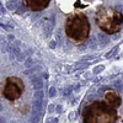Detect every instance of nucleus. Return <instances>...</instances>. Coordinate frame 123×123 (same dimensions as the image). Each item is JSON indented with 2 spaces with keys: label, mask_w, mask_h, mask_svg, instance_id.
I'll list each match as a JSON object with an SVG mask.
<instances>
[{
  "label": "nucleus",
  "mask_w": 123,
  "mask_h": 123,
  "mask_svg": "<svg viewBox=\"0 0 123 123\" xmlns=\"http://www.w3.org/2000/svg\"><path fill=\"white\" fill-rule=\"evenodd\" d=\"M84 123H117L118 115L116 108L105 101H94L83 110Z\"/></svg>",
  "instance_id": "nucleus-1"
},
{
  "label": "nucleus",
  "mask_w": 123,
  "mask_h": 123,
  "mask_svg": "<svg viewBox=\"0 0 123 123\" xmlns=\"http://www.w3.org/2000/svg\"><path fill=\"white\" fill-rule=\"evenodd\" d=\"M96 22L104 32L113 35L122 28L123 15L113 7H102L96 12Z\"/></svg>",
  "instance_id": "nucleus-2"
},
{
  "label": "nucleus",
  "mask_w": 123,
  "mask_h": 123,
  "mask_svg": "<svg viewBox=\"0 0 123 123\" xmlns=\"http://www.w3.org/2000/svg\"><path fill=\"white\" fill-rule=\"evenodd\" d=\"M67 36L76 43H80L89 37L90 33V22L84 14L71 15L65 24Z\"/></svg>",
  "instance_id": "nucleus-3"
},
{
  "label": "nucleus",
  "mask_w": 123,
  "mask_h": 123,
  "mask_svg": "<svg viewBox=\"0 0 123 123\" xmlns=\"http://www.w3.org/2000/svg\"><path fill=\"white\" fill-rule=\"evenodd\" d=\"M24 83L20 78L10 76L5 80V84L3 87V95L9 101H16L21 97L24 92Z\"/></svg>",
  "instance_id": "nucleus-4"
},
{
  "label": "nucleus",
  "mask_w": 123,
  "mask_h": 123,
  "mask_svg": "<svg viewBox=\"0 0 123 123\" xmlns=\"http://www.w3.org/2000/svg\"><path fill=\"white\" fill-rule=\"evenodd\" d=\"M104 101L106 104H108L111 107L113 108H118L122 104V100H121V96L117 94L116 91L113 90H107L104 95Z\"/></svg>",
  "instance_id": "nucleus-5"
},
{
  "label": "nucleus",
  "mask_w": 123,
  "mask_h": 123,
  "mask_svg": "<svg viewBox=\"0 0 123 123\" xmlns=\"http://www.w3.org/2000/svg\"><path fill=\"white\" fill-rule=\"evenodd\" d=\"M25 3L31 10H33V11H41V10L46 9L49 5L50 0H25Z\"/></svg>",
  "instance_id": "nucleus-6"
},
{
  "label": "nucleus",
  "mask_w": 123,
  "mask_h": 123,
  "mask_svg": "<svg viewBox=\"0 0 123 123\" xmlns=\"http://www.w3.org/2000/svg\"><path fill=\"white\" fill-rule=\"evenodd\" d=\"M17 3H18V1H16V0L9 1V3H7V7H9V9H15V7L17 6Z\"/></svg>",
  "instance_id": "nucleus-7"
}]
</instances>
